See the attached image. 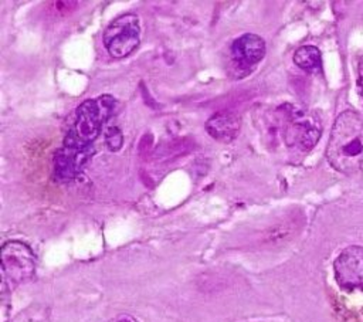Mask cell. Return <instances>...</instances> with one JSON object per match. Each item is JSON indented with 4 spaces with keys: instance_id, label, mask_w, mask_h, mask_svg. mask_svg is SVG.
<instances>
[{
    "instance_id": "cell-1",
    "label": "cell",
    "mask_w": 363,
    "mask_h": 322,
    "mask_svg": "<svg viewBox=\"0 0 363 322\" xmlns=\"http://www.w3.org/2000/svg\"><path fill=\"white\" fill-rule=\"evenodd\" d=\"M327 159L341 174H356L363 165V120L353 111L342 113L331 131Z\"/></svg>"
},
{
    "instance_id": "cell-2",
    "label": "cell",
    "mask_w": 363,
    "mask_h": 322,
    "mask_svg": "<svg viewBox=\"0 0 363 322\" xmlns=\"http://www.w3.org/2000/svg\"><path fill=\"white\" fill-rule=\"evenodd\" d=\"M117 99L113 95H101L84 101L76 111L73 127L64 139V146L73 149H91L106 124L117 110Z\"/></svg>"
},
{
    "instance_id": "cell-3",
    "label": "cell",
    "mask_w": 363,
    "mask_h": 322,
    "mask_svg": "<svg viewBox=\"0 0 363 322\" xmlns=\"http://www.w3.org/2000/svg\"><path fill=\"white\" fill-rule=\"evenodd\" d=\"M2 258V286L16 287L33 279L36 273V255L30 246L19 240H10L0 250Z\"/></svg>"
},
{
    "instance_id": "cell-4",
    "label": "cell",
    "mask_w": 363,
    "mask_h": 322,
    "mask_svg": "<svg viewBox=\"0 0 363 322\" xmlns=\"http://www.w3.org/2000/svg\"><path fill=\"white\" fill-rule=\"evenodd\" d=\"M102 41L114 59L129 56L141 41V24L138 16L127 13L113 20L104 31Z\"/></svg>"
},
{
    "instance_id": "cell-5",
    "label": "cell",
    "mask_w": 363,
    "mask_h": 322,
    "mask_svg": "<svg viewBox=\"0 0 363 322\" xmlns=\"http://www.w3.org/2000/svg\"><path fill=\"white\" fill-rule=\"evenodd\" d=\"M338 286L349 293H363V247L349 246L334 261Z\"/></svg>"
},
{
    "instance_id": "cell-6",
    "label": "cell",
    "mask_w": 363,
    "mask_h": 322,
    "mask_svg": "<svg viewBox=\"0 0 363 322\" xmlns=\"http://www.w3.org/2000/svg\"><path fill=\"white\" fill-rule=\"evenodd\" d=\"M321 131L322 130L318 120L302 111H292L285 132V141L290 146H297L301 150H309L320 141Z\"/></svg>"
},
{
    "instance_id": "cell-7",
    "label": "cell",
    "mask_w": 363,
    "mask_h": 322,
    "mask_svg": "<svg viewBox=\"0 0 363 322\" xmlns=\"http://www.w3.org/2000/svg\"><path fill=\"white\" fill-rule=\"evenodd\" d=\"M267 47L264 38L252 33L240 36L232 44L233 63L245 73L264 59Z\"/></svg>"
},
{
    "instance_id": "cell-8",
    "label": "cell",
    "mask_w": 363,
    "mask_h": 322,
    "mask_svg": "<svg viewBox=\"0 0 363 322\" xmlns=\"http://www.w3.org/2000/svg\"><path fill=\"white\" fill-rule=\"evenodd\" d=\"M92 156V149H73L63 146L55 156L56 175L60 179H74Z\"/></svg>"
},
{
    "instance_id": "cell-9",
    "label": "cell",
    "mask_w": 363,
    "mask_h": 322,
    "mask_svg": "<svg viewBox=\"0 0 363 322\" xmlns=\"http://www.w3.org/2000/svg\"><path fill=\"white\" fill-rule=\"evenodd\" d=\"M241 120L237 114L230 111H222L215 114L206 122V131L209 135L223 144L234 141L240 132Z\"/></svg>"
},
{
    "instance_id": "cell-10",
    "label": "cell",
    "mask_w": 363,
    "mask_h": 322,
    "mask_svg": "<svg viewBox=\"0 0 363 322\" xmlns=\"http://www.w3.org/2000/svg\"><path fill=\"white\" fill-rule=\"evenodd\" d=\"M297 67L309 74L322 73V56L318 47L315 46H302L299 47L292 57Z\"/></svg>"
},
{
    "instance_id": "cell-11",
    "label": "cell",
    "mask_w": 363,
    "mask_h": 322,
    "mask_svg": "<svg viewBox=\"0 0 363 322\" xmlns=\"http://www.w3.org/2000/svg\"><path fill=\"white\" fill-rule=\"evenodd\" d=\"M124 144V135L118 127H111L106 132V145L110 150L117 152L122 148Z\"/></svg>"
},
{
    "instance_id": "cell-12",
    "label": "cell",
    "mask_w": 363,
    "mask_h": 322,
    "mask_svg": "<svg viewBox=\"0 0 363 322\" xmlns=\"http://www.w3.org/2000/svg\"><path fill=\"white\" fill-rule=\"evenodd\" d=\"M108 322H139V321L129 314H120V315L111 318Z\"/></svg>"
},
{
    "instance_id": "cell-13",
    "label": "cell",
    "mask_w": 363,
    "mask_h": 322,
    "mask_svg": "<svg viewBox=\"0 0 363 322\" xmlns=\"http://www.w3.org/2000/svg\"><path fill=\"white\" fill-rule=\"evenodd\" d=\"M359 87H360V92H362V97H363V70H362L360 77H359Z\"/></svg>"
}]
</instances>
